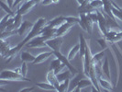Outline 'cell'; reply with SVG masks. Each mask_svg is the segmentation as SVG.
Instances as JSON below:
<instances>
[{
    "instance_id": "31",
    "label": "cell",
    "mask_w": 122,
    "mask_h": 92,
    "mask_svg": "<svg viewBox=\"0 0 122 92\" xmlns=\"http://www.w3.org/2000/svg\"><path fill=\"white\" fill-rule=\"evenodd\" d=\"M91 6L95 8V9H100L103 8V0H91L90 1Z\"/></svg>"
},
{
    "instance_id": "11",
    "label": "cell",
    "mask_w": 122,
    "mask_h": 92,
    "mask_svg": "<svg viewBox=\"0 0 122 92\" xmlns=\"http://www.w3.org/2000/svg\"><path fill=\"white\" fill-rule=\"evenodd\" d=\"M79 18L82 19V21L84 22V24L86 25V32L91 34L93 31V25L94 22L91 19V18L89 17L88 14H85V13H79Z\"/></svg>"
},
{
    "instance_id": "39",
    "label": "cell",
    "mask_w": 122,
    "mask_h": 92,
    "mask_svg": "<svg viewBox=\"0 0 122 92\" xmlns=\"http://www.w3.org/2000/svg\"><path fill=\"white\" fill-rule=\"evenodd\" d=\"M41 4L43 5V6H50V5L53 4V1L52 0H41Z\"/></svg>"
},
{
    "instance_id": "40",
    "label": "cell",
    "mask_w": 122,
    "mask_h": 92,
    "mask_svg": "<svg viewBox=\"0 0 122 92\" xmlns=\"http://www.w3.org/2000/svg\"><path fill=\"white\" fill-rule=\"evenodd\" d=\"M34 90V87H24L22 89H20L19 92H30Z\"/></svg>"
},
{
    "instance_id": "20",
    "label": "cell",
    "mask_w": 122,
    "mask_h": 92,
    "mask_svg": "<svg viewBox=\"0 0 122 92\" xmlns=\"http://www.w3.org/2000/svg\"><path fill=\"white\" fill-rule=\"evenodd\" d=\"M73 76V74L68 69L66 71H61V73H59L57 75V78L59 80V82H63L67 79H72Z\"/></svg>"
},
{
    "instance_id": "37",
    "label": "cell",
    "mask_w": 122,
    "mask_h": 92,
    "mask_svg": "<svg viewBox=\"0 0 122 92\" xmlns=\"http://www.w3.org/2000/svg\"><path fill=\"white\" fill-rule=\"evenodd\" d=\"M79 20H80L79 17H66V21L73 23V24H78Z\"/></svg>"
},
{
    "instance_id": "6",
    "label": "cell",
    "mask_w": 122,
    "mask_h": 92,
    "mask_svg": "<svg viewBox=\"0 0 122 92\" xmlns=\"http://www.w3.org/2000/svg\"><path fill=\"white\" fill-rule=\"evenodd\" d=\"M53 55H54L56 58L60 59V60L61 61V63H62V64H64V65H66V67H67L73 74L79 73V72L77 71V69H76V68L74 67L73 65L70 63V60L68 59V57H66L65 55L62 54L61 52H53Z\"/></svg>"
},
{
    "instance_id": "29",
    "label": "cell",
    "mask_w": 122,
    "mask_h": 92,
    "mask_svg": "<svg viewBox=\"0 0 122 92\" xmlns=\"http://www.w3.org/2000/svg\"><path fill=\"white\" fill-rule=\"evenodd\" d=\"M70 81L71 79H67L63 82H61L60 85H59V87L57 89V91L59 92H65L69 90V87H70Z\"/></svg>"
},
{
    "instance_id": "12",
    "label": "cell",
    "mask_w": 122,
    "mask_h": 92,
    "mask_svg": "<svg viewBox=\"0 0 122 92\" xmlns=\"http://www.w3.org/2000/svg\"><path fill=\"white\" fill-rule=\"evenodd\" d=\"M75 24L71 23V22H64L62 25H61L59 28H57V33H56V36H61L63 37L64 35H66L69 31H71V29L73 28Z\"/></svg>"
},
{
    "instance_id": "8",
    "label": "cell",
    "mask_w": 122,
    "mask_h": 92,
    "mask_svg": "<svg viewBox=\"0 0 122 92\" xmlns=\"http://www.w3.org/2000/svg\"><path fill=\"white\" fill-rule=\"evenodd\" d=\"M97 12L98 15V20H97V25L99 30L101 31L102 35L105 36L107 34V32L108 31L107 30V21H106V18H105V16L103 15V13L101 12L100 9H97Z\"/></svg>"
},
{
    "instance_id": "27",
    "label": "cell",
    "mask_w": 122,
    "mask_h": 92,
    "mask_svg": "<svg viewBox=\"0 0 122 92\" xmlns=\"http://www.w3.org/2000/svg\"><path fill=\"white\" fill-rule=\"evenodd\" d=\"M79 51H80L79 43H77V44H75L73 48L70 50V52L68 53V55H67L68 59H69L70 61H72L73 59H74V57L77 55V54H79Z\"/></svg>"
},
{
    "instance_id": "16",
    "label": "cell",
    "mask_w": 122,
    "mask_h": 92,
    "mask_svg": "<svg viewBox=\"0 0 122 92\" xmlns=\"http://www.w3.org/2000/svg\"><path fill=\"white\" fill-rule=\"evenodd\" d=\"M51 55H53V51L51 52H44V53H41L40 54H38L35 58L34 62L32 63L33 65H39V64H41L43 62H45L49 57H51Z\"/></svg>"
},
{
    "instance_id": "34",
    "label": "cell",
    "mask_w": 122,
    "mask_h": 92,
    "mask_svg": "<svg viewBox=\"0 0 122 92\" xmlns=\"http://www.w3.org/2000/svg\"><path fill=\"white\" fill-rule=\"evenodd\" d=\"M120 41H122V31L117 32L116 36L114 37L112 43H111V44H116L117 43H118V42H120Z\"/></svg>"
},
{
    "instance_id": "17",
    "label": "cell",
    "mask_w": 122,
    "mask_h": 92,
    "mask_svg": "<svg viewBox=\"0 0 122 92\" xmlns=\"http://www.w3.org/2000/svg\"><path fill=\"white\" fill-rule=\"evenodd\" d=\"M64 22H66V17L63 16H58L51 20L48 21V25L52 28H59L61 25H62Z\"/></svg>"
},
{
    "instance_id": "23",
    "label": "cell",
    "mask_w": 122,
    "mask_h": 92,
    "mask_svg": "<svg viewBox=\"0 0 122 92\" xmlns=\"http://www.w3.org/2000/svg\"><path fill=\"white\" fill-rule=\"evenodd\" d=\"M36 56L32 55L29 52H22L20 54V59L22 62H27V63H33L35 60Z\"/></svg>"
},
{
    "instance_id": "19",
    "label": "cell",
    "mask_w": 122,
    "mask_h": 92,
    "mask_svg": "<svg viewBox=\"0 0 122 92\" xmlns=\"http://www.w3.org/2000/svg\"><path fill=\"white\" fill-rule=\"evenodd\" d=\"M85 77H86V76L85 75L84 72H83V73L75 74V76H73V80L70 81V87H71V88L69 89V91H72L74 87H76L77 85H78V83L80 82V80L85 78Z\"/></svg>"
},
{
    "instance_id": "3",
    "label": "cell",
    "mask_w": 122,
    "mask_h": 92,
    "mask_svg": "<svg viewBox=\"0 0 122 92\" xmlns=\"http://www.w3.org/2000/svg\"><path fill=\"white\" fill-rule=\"evenodd\" d=\"M45 43H46V45L53 52H61V47L63 43V37L55 36L51 39L47 40Z\"/></svg>"
},
{
    "instance_id": "36",
    "label": "cell",
    "mask_w": 122,
    "mask_h": 92,
    "mask_svg": "<svg viewBox=\"0 0 122 92\" xmlns=\"http://www.w3.org/2000/svg\"><path fill=\"white\" fill-rule=\"evenodd\" d=\"M89 15V17L91 18V19L93 20V22H94V24L95 23H97V20H98V15H97V9L94 11V12H91L88 14Z\"/></svg>"
},
{
    "instance_id": "7",
    "label": "cell",
    "mask_w": 122,
    "mask_h": 92,
    "mask_svg": "<svg viewBox=\"0 0 122 92\" xmlns=\"http://www.w3.org/2000/svg\"><path fill=\"white\" fill-rule=\"evenodd\" d=\"M56 33H57V28H52V27H51L47 24L45 27L42 28L40 35H41L45 39V41H47V40L51 39V38L56 36Z\"/></svg>"
},
{
    "instance_id": "10",
    "label": "cell",
    "mask_w": 122,
    "mask_h": 92,
    "mask_svg": "<svg viewBox=\"0 0 122 92\" xmlns=\"http://www.w3.org/2000/svg\"><path fill=\"white\" fill-rule=\"evenodd\" d=\"M103 13V15L105 16V18H106V21H107V30H115V29H119L120 26L118 25L117 19L114 17L112 16H109L107 15V13H105L104 11H101Z\"/></svg>"
},
{
    "instance_id": "21",
    "label": "cell",
    "mask_w": 122,
    "mask_h": 92,
    "mask_svg": "<svg viewBox=\"0 0 122 92\" xmlns=\"http://www.w3.org/2000/svg\"><path fill=\"white\" fill-rule=\"evenodd\" d=\"M102 71L103 74L106 76V77L109 80L111 79V73H110V67H109V62H108V58L105 56L104 63L102 64Z\"/></svg>"
},
{
    "instance_id": "14",
    "label": "cell",
    "mask_w": 122,
    "mask_h": 92,
    "mask_svg": "<svg viewBox=\"0 0 122 92\" xmlns=\"http://www.w3.org/2000/svg\"><path fill=\"white\" fill-rule=\"evenodd\" d=\"M97 80H98L99 86L103 88V90H106V91H113V88H114L115 86H113V85L111 84V82H110L107 78L106 79V78H104V77L101 76H98Z\"/></svg>"
},
{
    "instance_id": "41",
    "label": "cell",
    "mask_w": 122,
    "mask_h": 92,
    "mask_svg": "<svg viewBox=\"0 0 122 92\" xmlns=\"http://www.w3.org/2000/svg\"><path fill=\"white\" fill-rule=\"evenodd\" d=\"M15 1H16V0H6V2H7V5L10 6L11 8H12L13 6H14V3H15Z\"/></svg>"
},
{
    "instance_id": "43",
    "label": "cell",
    "mask_w": 122,
    "mask_h": 92,
    "mask_svg": "<svg viewBox=\"0 0 122 92\" xmlns=\"http://www.w3.org/2000/svg\"><path fill=\"white\" fill-rule=\"evenodd\" d=\"M52 1H53V4H57V3H58L60 0H52Z\"/></svg>"
},
{
    "instance_id": "18",
    "label": "cell",
    "mask_w": 122,
    "mask_h": 92,
    "mask_svg": "<svg viewBox=\"0 0 122 92\" xmlns=\"http://www.w3.org/2000/svg\"><path fill=\"white\" fill-rule=\"evenodd\" d=\"M10 48H11L10 47V44H9V43L6 40L0 39V53H1V56L3 58L6 57V55L9 52Z\"/></svg>"
},
{
    "instance_id": "1",
    "label": "cell",
    "mask_w": 122,
    "mask_h": 92,
    "mask_svg": "<svg viewBox=\"0 0 122 92\" xmlns=\"http://www.w3.org/2000/svg\"><path fill=\"white\" fill-rule=\"evenodd\" d=\"M0 80H4V81H26V82H30L31 81L27 76H24L21 74L15 71V69L14 70H10V69L3 70L0 74Z\"/></svg>"
},
{
    "instance_id": "5",
    "label": "cell",
    "mask_w": 122,
    "mask_h": 92,
    "mask_svg": "<svg viewBox=\"0 0 122 92\" xmlns=\"http://www.w3.org/2000/svg\"><path fill=\"white\" fill-rule=\"evenodd\" d=\"M45 42H46L45 39L41 35H38L34 37L33 39H31L29 43H26L25 46L28 48H41V47L47 46Z\"/></svg>"
},
{
    "instance_id": "22",
    "label": "cell",
    "mask_w": 122,
    "mask_h": 92,
    "mask_svg": "<svg viewBox=\"0 0 122 92\" xmlns=\"http://www.w3.org/2000/svg\"><path fill=\"white\" fill-rule=\"evenodd\" d=\"M22 15L18 14V13L16 12V15H15V21H14V24L12 25V27L10 28V31H16L18 30V28L20 27V25L22 24L23 22V19H22Z\"/></svg>"
},
{
    "instance_id": "25",
    "label": "cell",
    "mask_w": 122,
    "mask_h": 92,
    "mask_svg": "<svg viewBox=\"0 0 122 92\" xmlns=\"http://www.w3.org/2000/svg\"><path fill=\"white\" fill-rule=\"evenodd\" d=\"M92 86H93V83H92L91 79L87 77V78H83V79L80 80V82L77 85V87L79 88L80 90H83V89H85L86 87Z\"/></svg>"
},
{
    "instance_id": "24",
    "label": "cell",
    "mask_w": 122,
    "mask_h": 92,
    "mask_svg": "<svg viewBox=\"0 0 122 92\" xmlns=\"http://www.w3.org/2000/svg\"><path fill=\"white\" fill-rule=\"evenodd\" d=\"M36 86L41 89H44V90H48V91H57L56 87H55L53 85L50 84L49 82L48 83H43V82H39V83H36Z\"/></svg>"
},
{
    "instance_id": "33",
    "label": "cell",
    "mask_w": 122,
    "mask_h": 92,
    "mask_svg": "<svg viewBox=\"0 0 122 92\" xmlns=\"http://www.w3.org/2000/svg\"><path fill=\"white\" fill-rule=\"evenodd\" d=\"M61 64H62V63H61V60H60V59H58V58H56V59H54L53 61H51V65H50V69H51V70H55L57 67H59Z\"/></svg>"
},
{
    "instance_id": "4",
    "label": "cell",
    "mask_w": 122,
    "mask_h": 92,
    "mask_svg": "<svg viewBox=\"0 0 122 92\" xmlns=\"http://www.w3.org/2000/svg\"><path fill=\"white\" fill-rule=\"evenodd\" d=\"M39 3L40 2L38 0H27V1H25L24 3L22 4V6H20L18 7V10H17V13L24 16V15H26V14H28V13L30 12L31 9L35 6H37Z\"/></svg>"
},
{
    "instance_id": "30",
    "label": "cell",
    "mask_w": 122,
    "mask_h": 92,
    "mask_svg": "<svg viewBox=\"0 0 122 92\" xmlns=\"http://www.w3.org/2000/svg\"><path fill=\"white\" fill-rule=\"evenodd\" d=\"M97 42L98 43V44L101 46V48H102V50H106L107 49L108 47H109V45H108V42L105 39V37H102V38H99V39H97Z\"/></svg>"
},
{
    "instance_id": "32",
    "label": "cell",
    "mask_w": 122,
    "mask_h": 92,
    "mask_svg": "<svg viewBox=\"0 0 122 92\" xmlns=\"http://www.w3.org/2000/svg\"><path fill=\"white\" fill-rule=\"evenodd\" d=\"M0 5H1V8H2L4 11H6V14H11V15H13V16H15V15H16L15 13L13 12L12 8L8 6V5H6L3 1H1V2H0Z\"/></svg>"
},
{
    "instance_id": "9",
    "label": "cell",
    "mask_w": 122,
    "mask_h": 92,
    "mask_svg": "<svg viewBox=\"0 0 122 92\" xmlns=\"http://www.w3.org/2000/svg\"><path fill=\"white\" fill-rule=\"evenodd\" d=\"M34 23H32L31 21H29V20H24L22 22V24L20 25V27L18 28L17 31H18V36H24L25 34L29 33L30 30L32 29Z\"/></svg>"
},
{
    "instance_id": "13",
    "label": "cell",
    "mask_w": 122,
    "mask_h": 92,
    "mask_svg": "<svg viewBox=\"0 0 122 92\" xmlns=\"http://www.w3.org/2000/svg\"><path fill=\"white\" fill-rule=\"evenodd\" d=\"M46 79H47V82H49L50 84L53 85V86L56 87V89H58L59 87V85H60V82L57 78V75L54 73L53 70L50 69L48 71V73L46 75Z\"/></svg>"
},
{
    "instance_id": "38",
    "label": "cell",
    "mask_w": 122,
    "mask_h": 92,
    "mask_svg": "<svg viewBox=\"0 0 122 92\" xmlns=\"http://www.w3.org/2000/svg\"><path fill=\"white\" fill-rule=\"evenodd\" d=\"M11 17H13V15H11V14H6L5 17H3V18H2L1 21H0V25L5 24V23H6V21H7L9 18H11Z\"/></svg>"
},
{
    "instance_id": "35",
    "label": "cell",
    "mask_w": 122,
    "mask_h": 92,
    "mask_svg": "<svg viewBox=\"0 0 122 92\" xmlns=\"http://www.w3.org/2000/svg\"><path fill=\"white\" fill-rule=\"evenodd\" d=\"M20 72H21V75L24 76H27V74H28V65H27V62H23L21 66H20Z\"/></svg>"
},
{
    "instance_id": "15",
    "label": "cell",
    "mask_w": 122,
    "mask_h": 92,
    "mask_svg": "<svg viewBox=\"0 0 122 92\" xmlns=\"http://www.w3.org/2000/svg\"><path fill=\"white\" fill-rule=\"evenodd\" d=\"M79 43V48H80L79 54L81 56V58L83 59L84 56H85V54H86L87 45H88L89 43H87V40L85 38V36L83 34H79V43Z\"/></svg>"
},
{
    "instance_id": "28",
    "label": "cell",
    "mask_w": 122,
    "mask_h": 92,
    "mask_svg": "<svg viewBox=\"0 0 122 92\" xmlns=\"http://www.w3.org/2000/svg\"><path fill=\"white\" fill-rule=\"evenodd\" d=\"M103 57H105V50H102L101 52H99L96 54H93V57H92V63L94 65L97 64L99 62L103 61Z\"/></svg>"
},
{
    "instance_id": "2",
    "label": "cell",
    "mask_w": 122,
    "mask_h": 92,
    "mask_svg": "<svg viewBox=\"0 0 122 92\" xmlns=\"http://www.w3.org/2000/svg\"><path fill=\"white\" fill-rule=\"evenodd\" d=\"M92 57L93 54L91 53V49H90V45L88 43L87 45V48H86V54L84 58L82 59L83 60V64H84V73L86 76V77L89 78V71H90V67L92 65Z\"/></svg>"
},
{
    "instance_id": "44",
    "label": "cell",
    "mask_w": 122,
    "mask_h": 92,
    "mask_svg": "<svg viewBox=\"0 0 122 92\" xmlns=\"http://www.w3.org/2000/svg\"><path fill=\"white\" fill-rule=\"evenodd\" d=\"M119 8H120V10H121V11H122V8H121V7H119Z\"/></svg>"
},
{
    "instance_id": "42",
    "label": "cell",
    "mask_w": 122,
    "mask_h": 92,
    "mask_svg": "<svg viewBox=\"0 0 122 92\" xmlns=\"http://www.w3.org/2000/svg\"><path fill=\"white\" fill-rule=\"evenodd\" d=\"M22 1H24V0H16V1H15V3H14V6H18V4H20Z\"/></svg>"
},
{
    "instance_id": "26",
    "label": "cell",
    "mask_w": 122,
    "mask_h": 92,
    "mask_svg": "<svg viewBox=\"0 0 122 92\" xmlns=\"http://www.w3.org/2000/svg\"><path fill=\"white\" fill-rule=\"evenodd\" d=\"M96 9L91 6L90 3L86 4V5H84V6H80L78 7V12L79 13H85V14H89L91 12H94Z\"/></svg>"
}]
</instances>
